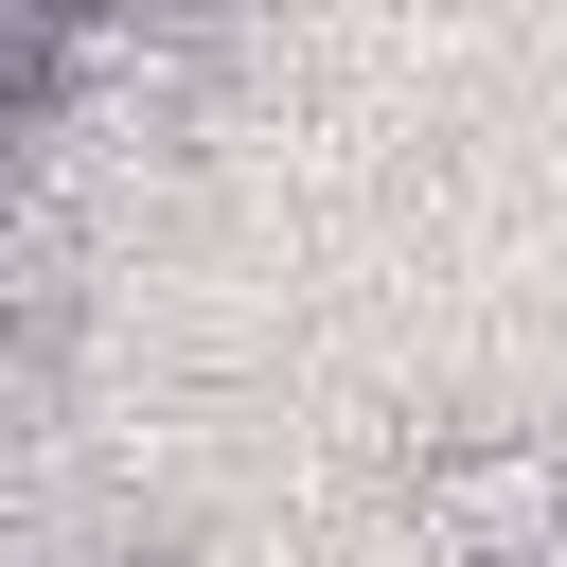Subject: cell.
<instances>
[{
	"label": "cell",
	"instance_id": "cell-3",
	"mask_svg": "<svg viewBox=\"0 0 567 567\" xmlns=\"http://www.w3.org/2000/svg\"><path fill=\"white\" fill-rule=\"evenodd\" d=\"M18 319H71V213H53L35 142H0V337Z\"/></svg>",
	"mask_w": 567,
	"mask_h": 567
},
{
	"label": "cell",
	"instance_id": "cell-6",
	"mask_svg": "<svg viewBox=\"0 0 567 567\" xmlns=\"http://www.w3.org/2000/svg\"><path fill=\"white\" fill-rule=\"evenodd\" d=\"M0 567H159V532H124V514H71V532H18Z\"/></svg>",
	"mask_w": 567,
	"mask_h": 567
},
{
	"label": "cell",
	"instance_id": "cell-2",
	"mask_svg": "<svg viewBox=\"0 0 567 567\" xmlns=\"http://www.w3.org/2000/svg\"><path fill=\"white\" fill-rule=\"evenodd\" d=\"M195 89H213V35H177V18H71V53H53V142H159Z\"/></svg>",
	"mask_w": 567,
	"mask_h": 567
},
{
	"label": "cell",
	"instance_id": "cell-5",
	"mask_svg": "<svg viewBox=\"0 0 567 567\" xmlns=\"http://www.w3.org/2000/svg\"><path fill=\"white\" fill-rule=\"evenodd\" d=\"M53 53L71 18H0V142H53Z\"/></svg>",
	"mask_w": 567,
	"mask_h": 567
},
{
	"label": "cell",
	"instance_id": "cell-1",
	"mask_svg": "<svg viewBox=\"0 0 567 567\" xmlns=\"http://www.w3.org/2000/svg\"><path fill=\"white\" fill-rule=\"evenodd\" d=\"M408 567H567V425H461L408 461Z\"/></svg>",
	"mask_w": 567,
	"mask_h": 567
},
{
	"label": "cell",
	"instance_id": "cell-4",
	"mask_svg": "<svg viewBox=\"0 0 567 567\" xmlns=\"http://www.w3.org/2000/svg\"><path fill=\"white\" fill-rule=\"evenodd\" d=\"M71 443V319H18L0 337V461H53Z\"/></svg>",
	"mask_w": 567,
	"mask_h": 567
}]
</instances>
